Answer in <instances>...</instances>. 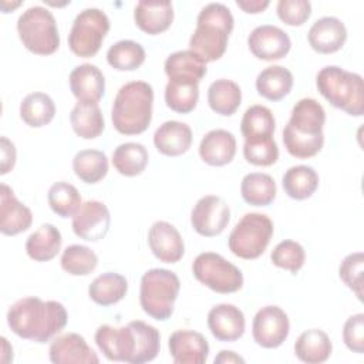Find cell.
<instances>
[{"label": "cell", "mask_w": 364, "mask_h": 364, "mask_svg": "<svg viewBox=\"0 0 364 364\" xmlns=\"http://www.w3.org/2000/svg\"><path fill=\"white\" fill-rule=\"evenodd\" d=\"M65 307L55 300L43 301L38 297H24L10 306L7 324L10 330L24 340L47 343L67 324Z\"/></svg>", "instance_id": "6da1fadb"}, {"label": "cell", "mask_w": 364, "mask_h": 364, "mask_svg": "<svg viewBox=\"0 0 364 364\" xmlns=\"http://www.w3.org/2000/svg\"><path fill=\"white\" fill-rule=\"evenodd\" d=\"M326 111L314 98L299 100L290 114V119L283 129V144L286 151L300 159L317 155L324 144L323 127Z\"/></svg>", "instance_id": "7a4b0ae2"}, {"label": "cell", "mask_w": 364, "mask_h": 364, "mask_svg": "<svg viewBox=\"0 0 364 364\" xmlns=\"http://www.w3.org/2000/svg\"><path fill=\"white\" fill-rule=\"evenodd\" d=\"M233 24V16L225 4H206L198 14L196 28L189 40V50L205 63L219 60L226 51Z\"/></svg>", "instance_id": "3957f363"}, {"label": "cell", "mask_w": 364, "mask_h": 364, "mask_svg": "<svg viewBox=\"0 0 364 364\" xmlns=\"http://www.w3.org/2000/svg\"><path fill=\"white\" fill-rule=\"evenodd\" d=\"M154 90L145 81L124 84L112 102L111 119L122 135H138L146 131L152 119Z\"/></svg>", "instance_id": "277c9868"}, {"label": "cell", "mask_w": 364, "mask_h": 364, "mask_svg": "<svg viewBox=\"0 0 364 364\" xmlns=\"http://www.w3.org/2000/svg\"><path fill=\"white\" fill-rule=\"evenodd\" d=\"M316 85L333 107L353 117L364 114V82L360 74L337 65H327L317 73Z\"/></svg>", "instance_id": "5b68a950"}, {"label": "cell", "mask_w": 364, "mask_h": 364, "mask_svg": "<svg viewBox=\"0 0 364 364\" xmlns=\"http://www.w3.org/2000/svg\"><path fill=\"white\" fill-rule=\"evenodd\" d=\"M181 289L179 277L168 269H151L141 277L139 303L142 310L158 321L168 320Z\"/></svg>", "instance_id": "8992f818"}, {"label": "cell", "mask_w": 364, "mask_h": 364, "mask_svg": "<svg viewBox=\"0 0 364 364\" xmlns=\"http://www.w3.org/2000/svg\"><path fill=\"white\" fill-rule=\"evenodd\" d=\"M17 33L23 46L37 55H50L60 47V34L53 13L43 6H33L17 20Z\"/></svg>", "instance_id": "52a82bcc"}, {"label": "cell", "mask_w": 364, "mask_h": 364, "mask_svg": "<svg viewBox=\"0 0 364 364\" xmlns=\"http://www.w3.org/2000/svg\"><path fill=\"white\" fill-rule=\"evenodd\" d=\"M273 236V222L263 213H246L235 225L229 237V250L246 260L257 259L266 250Z\"/></svg>", "instance_id": "ba28073f"}, {"label": "cell", "mask_w": 364, "mask_h": 364, "mask_svg": "<svg viewBox=\"0 0 364 364\" xmlns=\"http://www.w3.org/2000/svg\"><path fill=\"white\" fill-rule=\"evenodd\" d=\"M111 27L108 16L95 7L85 9L77 14L68 34V47L82 58L94 57Z\"/></svg>", "instance_id": "9c48e42d"}, {"label": "cell", "mask_w": 364, "mask_h": 364, "mask_svg": "<svg viewBox=\"0 0 364 364\" xmlns=\"http://www.w3.org/2000/svg\"><path fill=\"white\" fill-rule=\"evenodd\" d=\"M192 272L199 283L220 294L235 293L243 286V274L239 267L219 253L198 255L192 263Z\"/></svg>", "instance_id": "30bf717a"}, {"label": "cell", "mask_w": 364, "mask_h": 364, "mask_svg": "<svg viewBox=\"0 0 364 364\" xmlns=\"http://www.w3.org/2000/svg\"><path fill=\"white\" fill-rule=\"evenodd\" d=\"M229 220V205L216 195H206L200 198L191 212V225L193 230L205 237L220 235Z\"/></svg>", "instance_id": "8fae6325"}, {"label": "cell", "mask_w": 364, "mask_h": 364, "mask_svg": "<svg viewBox=\"0 0 364 364\" xmlns=\"http://www.w3.org/2000/svg\"><path fill=\"white\" fill-rule=\"evenodd\" d=\"M289 331V317L279 306H264L253 317V340L263 348H276L282 346L287 338Z\"/></svg>", "instance_id": "7c38bea8"}, {"label": "cell", "mask_w": 364, "mask_h": 364, "mask_svg": "<svg viewBox=\"0 0 364 364\" xmlns=\"http://www.w3.org/2000/svg\"><path fill=\"white\" fill-rule=\"evenodd\" d=\"M111 215L105 203L100 200H87L73 216L74 233L87 240L98 242L105 237L109 230Z\"/></svg>", "instance_id": "4fadbf2b"}, {"label": "cell", "mask_w": 364, "mask_h": 364, "mask_svg": "<svg viewBox=\"0 0 364 364\" xmlns=\"http://www.w3.org/2000/svg\"><path fill=\"white\" fill-rule=\"evenodd\" d=\"M247 46L256 58L274 61L287 55L291 47V41L287 33L280 27L262 24L252 30L247 37Z\"/></svg>", "instance_id": "5bb4252c"}, {"label": "cell", "mask_w": 364, "mask_h": 364, "mask_svg": "<svg viewBox=\"0 0 364 364\" xmlns=\"http://www.w3.org/2000/svg\"><path fill=\"white\" fill-rule=\"evenodd\" d=\"M50 361L54 364H98L97 353L77 333L55 337L48 348Z\"/></svg>", "instance_id": "9a60e30c"}, {"label": "cell", "mask_w": 364, "mask_h": 364, "mask_svg": "<svg viewBox=\"0 0 364 364\" xmlns=\"http://www.w3.org/2000/svg\"><path fill=\"white\" fill-rule=\"evenodd\" d=\"M95 343L111 361L129 363L135 348V337L129 324L118 328L109 324L100 326L95 331Z\"/></svg>", "instance_id": "2e32d148"}, {"label": "cell", "mask_w": 364, "mask_h": 364, "mask_svg": "<svg viewBox=\"0 0 364 364\" xmlns=\"http://www.w3.org/2000/svg\"><path fill=\"white\" fill-rule=\"evenodd\" d=\"M148 245L154 256L164 263H176L185 253L179 230L165 220H158L149 228Z\"/></svg>", "instance_id": "e0dca14e"}, {"label": "cell", "mask_w": 364, "mask_h": 364, "mask_svg": "<svg viewBox=\"0 0 364 364\" xmlns=\"http://www.w3.org/2000/svg\"><path fill=\"white\" fill-rule=\"evenodd\" d=\"M208 327L216 340L228 343L236 341L245 333V314L235 304H216L208 313Z\"/></svg>", "instance_id": "ac0fdd59"}, {"label": "cell", "mask_w": 364, "mask_h": 364, "mask_svg": "<svg viewBox=\"0 0 364 364\" xmlns=\"http://www.w3.org/2000/svg\"><path fill=\"white\" fill-rule=\"evenodd\" d=\"M169 353L176 364H205L209 355L208 340L193 330H176L168 340Z\"/></svg>", "instance_id": "d6986e66"}, {"label": "cell", "mask_w": 364, "mask_h": 364, "mask_svg": "<svg viewBox=\"0 0 364 364\" xmlns=\"http://www.w3.org/2000/svg\"><path fill=\"white\" fill-rule=\"evenodd\" d=\"M33 223L31 210L21 203L13 189L6 183L0 185V232L14 236L27 230Z\"/></svg>", "instance_id": "ffe728a7"}, {"label": "cell", "mask_w": 364, "mask_h": 364, "mask_svg": "<svg viewBox=\"0 0 364 364\" xmlns=\"http://www.w3.org/2000/svg\"><path fill=\"white\" fill-rule=\"evenodd\" d=\"M307 40L314 51L320 54H331L344 46L347 40V28L340 18L326 16L311 24L307 33Z\"/></svg>", "instance_id": "44dd1931"}, {"label": "cell", "mask_w": 364, "mask_h": 364, "mask_svg": "<svg viewBox=\"0 0 364 364\" xmlns=\"http://www.w3.org/2000/svg\"><path fill=\"white\" fill-rule=\"evenodd\" d=\"M135 24L146 34L166 31L173 21V7L168 0H141L134 9Z\"/></svg>", "instance_id": "7402d4cb"}, {"label": "cell", "mask_w": 364, "mask_h": 364, "mask_svg": "<svg viewBox=\"0 0 364 364\" xmlns=\"http://www.w3.org/2000/svg\"><path fill=\"white\" fill-rule=\"evenodd\" d=\"M70 90L78 102H94L104 97L105 78L101 70L94 64L77 65L70 73Z\"/></svg>", "instance_id": "603a6c76"}, {"label": "cell", "mask_w": 364, "mask_h": 364, "mask_svg": "<svg viewBox=\"0 0 364 364\" xmlns=\"http://www.w3.org/2000/svg\"><path fill=\"white\" fill-rule=\"evenodd\" d=\"M200 159L210 166H223L236 155V138L226 129H212L199 144Z\"/></svg>", "instance_id": "cb8c5ba5"}, {"label": "cell", "mask_w": 364, "mask_h": 364, "mask_svg": "<svg viewBox=\"0 0 364 364\" xmlns=\"http://www.w3.org/2000/svg\"><path fill=\"white\" fill-rule=\"evenodd\" d=\"M154 145L166 156H179L192 145V129L181 121H165L154 134Z\"/></svg>", "instance_id": "d4e9b609"}, {"label": "cell", "mask_w": 364, "mask_h": 364, "mask_svg": "<svg viewBox=\"0 0 364 364\" xmlns=\"http://www.w3.org/2000/svg\"><path fill=\"white\" fill-rule=\"evenodd\" d=\"M169 80L198 82L206 75V63L191 50L172 53L164 64Z\"/></svg>", "instance_id": "484cf974"}, {"label": "cell", "mask_w": 364, "mask_h": 364, "mask_svg": "<svg viewBox=\"0 0 364 364\" xmlns=\"http://www.w3.org/2000/svg\"><path fill=\"white\" fill-rule=\"evenodd\" d=\"M333 344L327 333L320 328L303 331L294 343L296 357L307 364H320L328 360Z\"/></svg>", "instance_id": "4316f807"}, {"label": "cell", "mask_w": 364, "mask_h": 364, "mask_svg": "<svg viewBox=\"0 0 364 364\" xmlns=\"http://www.w3.org/2000/svg\"><path fill=\"white\" fill-rule=\"evenodd\" d=\"M61 243L60 230L51 223H44L27 237L26 252L36 262H48L58 255Z\"/></svg>", "instance_id": "83f0119b"}, {"label": "cell", "mask_w": 364, "mask_h": 364, "mask_svg": "<svg viewBox=\"0 0 364 364\" xmlns=\"http://www.w3.org/2000/svg\"><path fill=\"white\" fill-rule=\"evenodd\" d=\"M293 87V74L282 65H269L262 70L256 78L259 95L269 101L283 100Z\"/></svg>", "instance_id": "f1b7e54d"}, {"label": "cell", "mask_w": 364, "mask_h": 364, "mask_svg": "<svg viewBox=\"0 0 364 364\" xmlns=\"http://www.w3.org/2000/svg\"><path fill=\"white\" fill-rule=\"evenodd\" d=\"M73 131L84 139H94L100 136L105 128L104 115L94 102H77L70 114Z\"/></svg>", "instance_id": "f546056e"}, {"label": "cell", "mask_w": 364, "mask_h": 364, "mask_svg": "<svg viewBox=\"0 0 364 364\" xmlns=\"http://www.w3.org/2000/svg\"><path fill=\"white\" fill-rule=\"evenodd\" d=\"M128 291L127 279L114 272H107L95 277L90 287L88 296L90 299L100 306H111L121 301Z\"/></svg>", "instance_id": "4dcf8cb0"}, {"label": "cell", "mask_w": 364, "mask_h": 364, "mask_svg": "<svg viewBox=\"0 0 364 364\" xmlns=\"http://www.w3.org/2000/svg\"><path fill=\"white\" fill-rule=\"evenodd\" d=\"M242 102L240 87L226 78L213 81L208 88V104L210 109L219 115H233Z\"/></svg>", "instance_id": "1f68e13d"}, {"label": "cell", "mask_w": 364, "mask_h": 364, "mask_svg": "<svg viewBox=\"0 0 364 364\" xmlns=\"http://www.w3.org/2000/svg\"><path fill=\"white\" fill-rule=\"evenodd\" d=\"M282 185L287 196L296 200H304L318 188V175L311 166L296 165L284 172Z\"/></svg>", "instance_id": "d6a6232c"}, {"label": "cell", "mask_w": 364, "mask_h": 364, "mask_svg": "<svg viewBox=\"0 0 364 364\" xmlns=\"http://www.w3.org/2000/svg\"><path fill=\"white\" fill-rule=\"evenodd\" d=\"M240 195L252 206H267L276 198V182L269 173L250 172L242 179Z\"/></svg>", "instance_id": "836d02e7"}, {"label": "cell", "mask_w": 364, "mask_h": 364, "mask_svg": "<svg viewBox=\"0 0 364 364\" xmlns=\"http://www.w3.org/2000/svg\"><path fill=\"white\" fill-rule=\"evenodd\" d=\"M134 331L135 348L131 357L129 364H142L152 361L161 348V336L159 331L141 320H134L128 323Z\"/></svg>", "instance_id": "e575fe53"}, {"label": "cell", "mask_w": 364, "mask_h": 364, "mask_svg": "<svg viewBox=\"0 0 364 364\" xmlns=\"http://www.w3.org/2000/svg\"><path fill=\"white\" fill-rule=\"evenodd\" d=\"M54 115L55 104L46 92H31L26 95L20 104L21 119L33 128H40L50 124Z\"/></svg>", "instance_id": "d590c367"}, {"label": "cell", "mask_w": 364, "mask_h": 364, "mask_svg": "<svg viewBox=\"0 0 364 364\" xmlns=\"http://www.w3.org/2000/svg\"><path fill=\"white\" fill-rule=\"evenodd\" d=\"M112 165L124 176H138L148 165V151L139 142H124L114 149Z\"/></svg>", "instance_id": "8d00e7d4"}, {"label": "cell", "mask_w": 364, "mask_h": 364, "mask_svg": "<svg viewBox=\"0 0 364 364\" xmlns=\"http://www.w3.org/2000/svg\"><path fill=\"white\" fill-rule=\"evenodd\" d=\"M73 171L85 183H97L108 173V158L98 149H82L73 159Z\"/></svg>", "instance_id": "74e56055"}, {"label": "cell", "mask_w": 364, "mask_h": 364, "mask_svg": "<svg viewBox=\"0 0 364 364\" xmlns=\"http://www.w3.org/2000/svg\"><path fill=\"white\" fill-rule=\"evenodd\" d=\"M276 119L264 105L249 107L240 121V131L245 139L270 138L274 134Z\"/></svg>", "instance_id": "f35d334b"}, {"label": "cell", "mask_w": 364, "mask_h": 364, "mask_svg": "<svg viewBox=\"0 0 364 364\" xmlns=\"http://www.w3.org/2000/svg\"><path fill=\"white\" fill-rule=\"evenodd\" d=\"M108 64L118 71H134L145 61L144 47L132 40H121L107 51Z\"/></svg>", "instance_id": "ab89813d"}, {"label": "cell", "mask_w": 364, "mask_h": 364, "mask_svg": "<svg viewBox=\"0 0 364 364\" xmlns=\"http://www.w3.org/2000/svg\"><path fill=\"white\" fill-rule=\"evenodd\" d=\"M199 100V84L191 81L169 80L165 87V102L168 108L179 114L195 109Z\"/></svg>", "instance_id": "60d3db41"}, {"label": "cell", "mask_w": 364, "mask_h": 364, "mask_svg": "<svg viewBox=\"0 0 364 364\" xmlns=\"http://www.w3.org/2000/svg\"><path fill=\"white\" fill-rule=\"evenodd\" d=\"M47 199L51 210L61 218H73L82 205L78 189L64 181L51 185Z\"/></svg>", "instance_id": "b9f144b4"}, {"label": "cell", "mask_w": 364, "mask_h": 364, "mask_svg": "<svg viewBox=\"0 0 364 364\" xmlns=\"http://www.w3.org/2000/svg\"><path fill=\"white\" fill-rule=\"evenodd\" d=\"M61 267L71 276H87L98 264L97 255L84 245H70L61 256Z\"/></svg>", "instance_id": "7bdbcfd3"}, {"label": "cell", "mask_w": 364, "mask_h": 364, "mask_svg": "<svg viewBox=\"0 0 364 364\" xmlns=\"http://www.w3.org/2000/svg\"><path fill=\"white\" fill-rule=\"evenodd\" d=\"M245 159L256 166H270L279 159V148L273 136L245 139Z\"/></svg>", "instance_id": "ee69618b"}, {"label": "cell", "mask_w": 364, "mask_h": 364, "mask_svg": "<svg viewBox=\"0 0 364 364\" xmlns=\"http://www.w3.org/2000/svg\"><path fill=\"white\" fill-rule=\"evenodd\" d=\"M270 260L280 269L297 273L304 264L306 252L299 242L287 239L276 245V247L272 250Z\"/></svg>", "instance_id": "f6af8a7d"}, {"label": "cell", "mask_w": 364, "mask_h": 364, "mask_svg": "<svg viewBox=\"0 0 364 364\" xmlns=\"http://www.w3.org/2000/svg\"><path fill=\"white\" fill-rule=\"evenodd\" d=\"M363 270H364V255L361 252L351 253L343 259L338 267V276L344 284L353 290L357 299L363 300Z\"/></svg>", "instance_id": "bcb514c9"}, {"label": "cell", "mask_w": 364, "mask_h": 364, "mask_svg": "<svg viewBox=\"0 0 364 364\" xmlns=\"http://www.w3.org/2000/svg\"><path fill=\"white\" fill-rule=\"evenodd\" d=\"M276 13L284 24L301 26L311 14V4L307 0H280Z\"/></svg>", "instance_id": "7dc6e473"}, {"label": "cell", "mask_w": 364, "mask_h": 364, "mask_svg": "<svg viewBox=\"0 0 364 364\" xmlns=\"http://www.w3.org/2000/svg\"><path fill=\"white\" fill-rule=\"evenodd\" d=\"M343 340L353 353H364V314L357 313L348 317L343 327Z\"/></svg>", "instance_id": "c3c4849f"}, {"label": "cell", "mask_w": 364, "mask_h": 364, "mask_svg": "<svg viewBox=\"0 0 364 364\" xmlns=\"http://www.w3.org/2000/svg\"><path fill=\"white\" fill-rule=\"evenodd\" d=\"M0 146H1V168H0V173L6 175L7 172H10L14 168V164H16V146L6 136L0 138Z\"/></svg>", "instance_id": "681fc988"}, {"label": "cell", "mask_w": 364, "mask_h": 364, "mask_svg": "<svg viewBox=\"0 0 364 364\" xmlns=\"http://www.w3.org/2000/svg\"><path fill=\"white\" fill-rule=\"evenodd\" d=\"M237 7H240L245 13L249 14H257L266 10L270 4L269 0H237L236 1Z\"/></svg>", "instance_id": "f907efd6"}, {"label": "cell", "mask_w": 364, "mask_h": 364, "mask_svg": "<svg viewBox=\"0 0 364 364\" xmlns=\"http://www.w3.org/2000/svg\"><path fill=\"white\" fill-rule=\"evenodd\" d=\"M215 364H229V363H245V360L237 355L236 353L233 351H228V350H222L213 360Z\"/></svg>", "instance_id": "816d5d0a"}]
</instances>
